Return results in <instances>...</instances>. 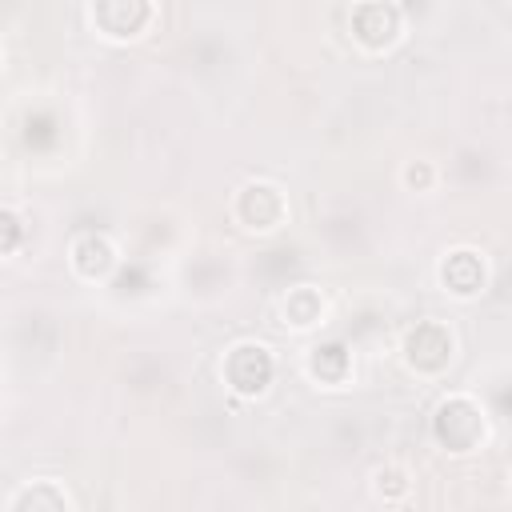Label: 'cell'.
Masks as SVG:
<instances>
[{
  "instance_id": "6da1fadb",
  "label": "cell",
  "mask_w": 512,
  "mask_h": 512,
  "mask_svg": "<svg viewBox=\"0 0 512 512\" xmlns=\"http://www.w3.org/2000/svg\"><path fill=\"white\" fill-rule=\"evenodd\" d=\"M436 436L440 444H448L452 452H468L476 448V440L484 436V412L468 400V396H452L440 404L436 412Z\"/></svg>"
},
{
  "instance_id": "7a4b0ae2",
  "label": "cell",
  "mask_w": 512,
  "mask_h": 512,
  "mask_svg": "<svg viewBox=\"0 0 512 512\" xmlns=\"http://www.w3.org/2000/svg\"><path fill=\"white\" fill-rule=\"evenodd\" d=\"M224 376L240 396H256L264 392V384L272 380V356L264 344H236L224 360Z\"/></svg>"
},
{
  "instance_id": "3957f363",
  "label": "cell",
  "mask_w": 512,
  "mask_h": 512,
  "mask_svg": "<svg viewBox=\"0 0 512 512\" xmlns=\"http://www.w3.org/2000/svg\"><path fill=\"white\" fill-rule=\"evenodd\" d=\"M396 28H400V16H396V8L384 4V0H364V4H356V12H352V32H356V40H360L364 48H384V44H392V40H396Z\"/></svg>"
},
{
  "instance_id": "277c9868",
  "label": "cell",
  "mask_w": 512,
  "mask_h": 512,
  "mask_svg": "<svg viewBox=\"0 0 512 512\" xmlns=\"http://www.w3.org/2000/svg\"><path fill=\"white\" fill-rule=\"evenodd\" d=\"M404 348H408V360L416 368H424V372H436V368H444L452 360V336L440 324H416L408 332V344Z\"/></svg>"
},
{
  "instance_id": "5b68a950",
  "label": "cell",
  "mask_w": 512,
  "mask_h": 512,
  "mask_svg": "<svg viewBox=\"0 0 512 512\" xmlns=\"http://www.w3.org/2000/svg\"><path fill=\"white\" fill-rule=\"evenodd\" d=\"M236 212L248 228H276V220L284 216V196L272 184H248L236 200Z\"/></svg>"
},
{
  "instance_id": "8992f818",
  "label": "cell",
  "mask_w": 512,
  "mask_h": 512,
  "mask_svg": "<svg viewBox=\"0 0 512 512\" xmlns=\"http://www.w3.org/2000/svg\"><path fill=\"white\" fill-rule=\"evenodd\" d=\"M440 280L448 284V292H456V296H472V292H480V284H484V264H480L476 252L460 248V252H452V256L444 260Z\"/></svg>"
},
{
  "instance_id": "52a82bcc",
  "label": "cell",
  "mask_w": 512,
  "mask_h": 512,
  "mask_svg": "<svg viewBox=\"0 0 512 512\" xmlns=\"http://www.w3.org/2000/svg\"><path fill=\"white\" fill-rule=\"evenodd\" d=\"M112 264H116V252H112V244H108L104 236H80V240L72 244V268H76L80 276L96 280V276H104Z\"/></svg>"
},
{
  "instance_id": "ba28073f",
  "label": "cell",
  "mask_w": 512,
  "mask_h": 512,
  "mask_svg": "<svg viewBox=\"0 0 512 512\" xmlns=\"http://www.w3.org/2000/svg\"><path fill=\"white\" fill-rule=\"evenodd\" d=\"M12 508H52V512H60V508H72V500H68L64 488H56V480H36L32 488L12 496Z\"/></svg>"
},
{
  "instance_id": "9c48e42d",
  "label": "cell",
  "mask_w": 512,
  "mask_h": 512,
  "mask_svg": "<svg viewBox=\"0 0 512 512\" xmlns=\"http://www.w3.org/2000/svg\"><path fill=\"white\" fill-rule=\"evenodd\" d=\"M320 312H324V300H320L316 288H296V292H288V300H284V316H288L296 328L316 324Z\"/></svg>"
},
{
  "instance_id": "30bf717a",
  "label": "cell",
  "mask_w": 512,
  "mask_h": 512,
  "mask_svg": "<svg viewBox=\"0 0 512 512\" xmlns=\"http://www.w3.org/2000/svg\"><path fill=\"white\" fill-rule=\"evenodd\" d=\"M340 368H344V348L328 344V348H316V352H312V376H320V380H340Z\"/></svg>"
},
{
  "instance_id": "8fae6325",
  "label": "cell",
  "mask_w": 512,
  "mask_h": 512,
  "mask_svg": "<svg viewBox=\"0 0 512 512\" xmlns=\"http://www.w3.org/2000/svg\"><path fill=\"white\" fill-rule=\"evenodd\" d=\"M16 240H20V224L8 212H0V252H8Z\"/></svg>"
},
{
  "instance_id": "7c38bea8",
  "label": "cell",
  "mask_w": 512,
  "mask_h": 512,
  "mask_svg": "<svg viewBox=\"0 0 512 512\" xmlns=\"http://www.w3.org/2000/svg\"><path fill=\"white\" fill-rule=\"evenodd\" d=\"M404 180H408V184H416V180H420V184H428V168H420V172H416V168H408V172H404Z\"/></svg>"
}]
</instances>
